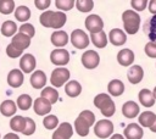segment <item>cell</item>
Masks as SVG:
<instances>
[{"mask_svg": "<svg viewBox=\"0 0 156 139\" xmlns=\"http://www.w3.org/2000/svg\"><path fill=\"white\" fill-rule=\"evenodd\" d=\"M40 23L46 28H55L58 30L61 27L65 26L67 21V16L62 11H44L39 17Z\"/></svg>", "mask_w": 156, "mask_h": 139, "instance_id": "cell-1", "label": "cell"}, {"mask_svg": "<svg viewBox=\"0 0 156 139\" xmlns=\"http://www.w3.org/2000/svg\"><path fill=\"white\" fill-rule=\"evenodd\" d=\"M122 21L124 27V33L135 34L140 28V15L134 10H126L122 13Z\"/></svg>", "mask_w": 156, "mask_h": 139, "instance_id": "cell-2", "label": "cell"}, {"mask_svg": "<svg viewBox=\"0 0 156 139\" xmlns=\"http://www.w3.org/2000/svg\"><path fill=\"white\" fill-rule=\"evenodd\" d=\"M94 105L95 107H98L101 113L105 117H111L113 116L115 111H116V106L115 102L112 101L111 96L106 93H100L94 98Z\"/></svg>", "mask_w": 156, "mask_h": 139, "instance_id": "cell-3", "label": "cell"}, {"mask_svg": "<svg viewBox=\"0 0 156 139\" xmlns=\"http://www.w3.org/2000/svg\"><path fill=\"white\" fill-rule=\"evenodd\" d=\"M69 71L65 67H57L51 72L50 76V83L55 87V88H60L62 87L66 82H68L69 79Z\"/></svg>", "mask_w": 156, "mask_h": 139, "instance_id": "cell-4", "label": "cell"}, {"mask_svg": "<svg viewBox=\"0 0 156 139\" xmlns=\"http://www.w3.org/2000/svg\"><path fill=\"white\" fill-rule=\"evenodd\" d=\"M113 132V124L110 119H100L94 126V133L98 138H108Z\"/></svg>", "mask_w": 156, "mask_h": 139, "instance_id": "cell-5", "label": "cell"}, {"mask_svg": "<svg viewBox=\"0 0 156 139\" xmlns=\"http://www.w3.org/2000/svg\"><path fill=\"white\" fill-rule=\"evenodd\" d=\"M71 43L74 48L77 49H85L88 45H89V37L88 34L82 30V29H74L72 33H71Z\"/></svg>", "mask_w": 156, "mask_h": 139, "instance_id": "cell-6", "label": "cell"}, {"mask_svg": "<svg viewBox=\"0 0 156 139\" xmlns=\"http://www.w3.org/2000/svg\"><path fill=\"white\" fill-rule=\"evenodd\" d=\"M100 62V56L95 50H87L82 55V63L88 70H94Z\"/></svg>", "mask_w": 156, "mask_h": 139, "instance_id": "cell-7", "label": "cell"}, {"mask_svg": "<svg viewBox=\"0 0 156 139\" xmlns=\"http://www.w3.org/2000/svg\"><path fill=\"white\" fill-rule=\"evenodd\" d=\"M85 28L90 32V34L99 33L104 28V21L99 15H89L85 18Z\"/></svg>", "mask_w": 156, "mask_h": 139, "instance_id": "cell-8", "label": "cell"}, {"mask_svg": "<svg viewBox=\"0 0 156 139\" xmlns=\"http://www.w3.org/2000/svg\"><path fill=\"white\" fill-rule=\"evenodd\" d=\"M50 61L51 63L56 66H65L69 61V52L66 49H55L50 54Z\"/></svg>", "mask_w": 156, "mask_h": 139, "instance_id": "cell-9", "label": "cell"}, {"mask_svg": "<svg viewBox=\"0 0 156 139\" xmlns=\"http://www.w3.org/2000/svg\"><path fill=\"white\" fill-rule=\"evenodd\" d=\"M73 135V127L68 122H62L52 133V139H69Z\"/></svg>", "mask_w": 156, "mask_h": 139, "instance_id": "cell-10", "label": "cell"}, {"mask_svg": "<svg viewBox=\"0 0 156 139\" xmlns=\"http://www.w3.org/2000/svg\"><path fill=\"white\" fill-rule=\"evenodd\" d=\"M35 65H37V61L32 54L22 55V57L20 60V68L23 73H32L35 68Z\"/></svg>", "mask_w": 156, "mask_h": 139, "instance_id": "cell-11", "label": "cell"}, {"mask_svg": "<svg viewBox=\"0 0 156 139\" xmlns=\"http://www.w3.org/2000/svg\"><path fill=\"white\" fill-rule=\"evenodd\" d=\"M23 80H24V76H23V72L18 68H13L7 74V84L12 88H18L23 84Z\"/></svg>", "mask_w": 156, "mask_h": 139, "instance_id": "cell-12", "label": "cell"}, {"mask_svg": "<svg viewBox=\"0 0 156 139\" xmlns=\"http://www.w3.org/2000/svg\"><path fill=\"white\" fill-rule=\"evenodd\" d=\"M123 133H124L123 137L126 139H141L144 135V130L138 123H129L124 128Z\"/></svg>", "mask_w": 156, "mask_h": 139, "instance_id": "cell-13", "label": "cell"}, {"mask_svg": "<svg viewBox=\"0 0 156 139\" xmlns=\"http://www.w3.org/2000/svg\"><path fill=\"white\" fill-rule=\"evenodd\" d=\"M108 40L115 46H119L127 41V34L124 33V30H122L119 28H113L108 33Z\"/></svg>", "mask_w": 156, "mask_h": 139, "instance_id": "cell-14", "label": "cell"}, {"mask_svg": "<svg viewBox=\"0 0 156 139\" xmlns=\"http://www.w3.org/2000/svg\"><path fill=\"white\" fill-rule=\"evenodd\" d=\"M33 109H34V112L39 116H44V115H48L50 111H51V104L44 99V98H38L34 100L33 102Z\"/></svg>", "mask_w": 156, "mask_h": 139, "instance_id": "cell-15", "label": "cell"}, {"mask_svg": "<svg viewBox=\"0 0 156 139\" xmlns=\"http://www.w3.org/2000/svg\"><path fill=\"white\" fill-rule=\"evenodd\" d=\"M11 45H13L16 49L23 51L26 50L29 45H30V38L23 33H17L12 37V40H11Z\"/></svg>", "mask_w": 156, "mask_h": 139, "instance_id": "cell-16", "label": "cell"}, {"mask_svg": "<svg viewBox=\"0 0 156 139\" xmlns=\"http://www.w3.org/2000/svg\"><path fill=\"white\" fill-rule=\"evenodd\" d=\"M127 78L132 84H138L144 78V70L139 65H133L127 73Z\"/></svg>", "mask_w": 156, "mask_h": 139, "instance_id": "cell-17", "label": "cell"}, {"mask_svg": "<svg viewBox=\"0 0 156 139\" xmlns=\"http://www.w3.org/2000/svg\"><path fill=\"white\" fill-rule=\"evenodd\" d=\"M50 40H51L52 45L57 46V49H61L62 46H65L68 43V34L65 30H55L51 34Z\"/></svg>", "mask_w": 156, "mask_h": 139, "instance_id": "cell-18", "label": "cell"}, {"mask_svg": "<svg viewBox=\"0 0 156 139\" xmlns=\"http://www.w3.org/2000/svg\"><path fill=\"white\" fill-rule=\"evenodd\" d=\"M117 61L121 66H130L134 62V52L130 49H122L117 54Z\"/></svg>", "mask_w": 156, "mask_h": 139, "instance_id": "cell-19", "label": "cell"}, {"mask_svg": "<svg viewBox=\"0 0 156 139\" xmlns=\"http://www.w3.org/2000/svg\"><path fill=\"white\" fill-rule=\"evenodd\" d=\"M46 84V76L43 71H34L30 76V85L34 89H41Z\"/></svg>", "mask_w": 156, "mask_h": 139, "instance_id": "cell-20", "label": "cell"}, {"mask_svg": "<svg viewBox=\"0 0 156 139\" xmlns=\"http://www.w3.org/2000/svg\"><path fill=\"white\" fill-rule=\"evenodd\" d=\"M139 112H140L139 105L134 101H127L122 106V113L127 118H134L139 115Z\"/></svg>", "mask_w": 156, "mask_h": 139, "instance_id": "cell-21", "label": "cell"}, {"mask_svg": "<svg viewBox=\"0 0 156 139\" xmlns=\"http://www.w3.org/2000/svg\"><path fill=\"white\" fill-rule=\"evenodd\" d=\"M138 98H139V101H140V104L143 105V106H145V107H151V106H154V104H155V98H154V94H152V91L151 90H149V89H141L140 91H139V95H138Z\"/></svg>", "mask_w": 156, "mask_h": 139, "instance_id": "cell-22", "label": "cell"}, {"mask_svg": "<svg viewBox=\"0 0 156 139\" xmlns=\"http://www.w3.org/2000/svg\"><path fill=\"white\" fill-rule=\"evenodd\" d=\"M107 90H108L110 95H112V96H119L124 91V84L119 79H112L108 83V85H107Z\"/></svg>", "mask_w": 156, "mask_h": 139, "instance_id": "cell-23", "label": "cell"}, {"mask_svg": "<svg viewBox=\"0 0 156 139\" xmlns=\"http://www.w3.org/2000/svg\"><path fill=\"white\" fill-rule=\"evenodd\" d=\"M155 118H156V115L151 111H144L139 115L138 117V122H139V126L140 127H146V128H150L152 126V123L155 122Z\"/></svg>", "mask_w": 156, "mask_h": 139, "instance_id": "cell-24", "label": "cell"}, {"mask_svg": "<svg viewBox=\"0 0 156 139\" xmlns=\"http://www.w3.org/2000/svg\"><path fill=\"white\" fill-rule=\"evenodd\" d=\"M144 32L147 34L152 43H156V15L146 21L144 26Z\"/></svg>", "mask_w": 156, "mask_h": 139, "instance_id": "cell-25", "label": "cell"}, {"mask_svg": "<svg viewBox=\"0 0 156 139\" xmlns=\"http://www.w3.org/2000/svg\"><path fill=\"white\" fill-rule=\"evenodd\" d=\"M17 111V105L12 101V100H5L1 102L0 105V112L1 115H4L5 117H10L13 116Z\"/></svg>", "mask_w": 156, "mask_h": 139, "instance_id": "cell-26", "label": "cell"}, {"mask_svg": "<svg viewBox=\"0 0 156 139\" xmlns=\"http://www.w3.org/2000/svg\"><path fill=\"white\" fill-rule=\"evenodd\" d=\"M65 91H66V94L68 96L76 98V96H78L82 93V85L77 80H69L65 85Z\"/></svg>", "mask_w": 156, "mask_h": 139, "instance_id": "cell-27", "label": "cell"}, {"mask_svg": "<svg viewBox=\"0 0 156 139\" xmlns=\"http://www.w3.org/2000/svg\"><path fill=\"white\" fill-rule=\"evenodd\" d=\"M90 40H91V43H93L96 48H99V49H102V48H105V46L107 45V35H106V33H105L104 30H101V32H99V33L91 34V35H90Z\"/></svg>", "mask_w": 156, "mask_h": 139, "instance_id": "cell-28", "label": "cell"}, {"mask_svg": "<svg viewBox=\"0 0 156 139\" xmlns=\"http://www.w3.org/2000/svg\"><path fill=\"white\" fill-rule=\"evenodd\" d=\"M89 124L82 118V117H77L76 118V121H74V129H76V132H77V134L78 135H80V137H87L88 134H89Z\"/></svg>", "mask_w": 156, "mask_h": 139, "instance_id": "cell-29", "label": "cell"}, {"mask_svg": "<svg viewBox=\"0 0 156 139\" xmlns=\"http://www.w3.org/2000/svg\"><path fill=\"white\" fill-rule=\"evenodd\" d=\"M40 96L44 98V99H46L51 105L55 104V102L58 100V93H57V90H56L55 88H52V87H46V88H44V89L41 90V93H40Z\"/></svg>", "mask_w": 156, "mask_h": 139, "instance_id": "cell-30", "label": "cell"}, {"mask_svg": "<svg viewBox=\"0 0 156 139\" xmlns=\"http://www.w3.org/2000/svg\"><path fill=\"white\" fill-rule=\"evenodd\" d=\"M26 127V117L23 116H13L10 119V128L13 132H23Z\"/></svg>", "mask_w": 156, "mask_h": 139, "instance_id": "cell-31", "label": "cell"}, {"mask_svg": "<svg viewBox=\"0 0 156 139\" xmlns=\"http://www.w3.org/2000/svg\"><path fill=\"white\" fill-rule=\"evenodd\" d=\"M15 17H16V20L20 21V22H26V21H28L29 17H30V10H29L27 6L21 5V6H18L17 9H15Z\"/></svg>", "mask_w": 156, "mask_h": 139, "instance_id": "cell-32", "label": "cell"}, {"mask_svg": "<svg viewBox=\"0 0 156 139\" xmlns=\"http://www.w3.org/2000/svg\"><path fill=\"white\" fill-rule=\"evenodd\" d=\"M17 32V24L13 21H5L1 24V33L5 37H13Z\"/></svg>", "mask_w": 156, "mask_h": 139, "instance_id": "cell-33", "label": "cell"}, {"mask_svg": "<svg viewBox=\"0 0 156 139\" xmlns=\"http://www.w3.org/2000/svg\"><path fill=\"white\" fill-rule=\"evenodd\" d=\"M16 105H17V107H20V110L27 111L33 105V100H32L30 95H28V94H21L17 98V104Z\"/></svg>", "mask_w": 156, "mask_h": 139, "instance_id": "cell-34", "label": "cell"}, {"mask_svg": "<svg viewBox=\"0 0 156 139\" xmlns=\"http://www.w3.org/2000/svg\"><path fill=\"white\" fill-rule=\"evenodd\" d=\"M43 124H44V127H45L46 129L52 130V129L57 128V126H58V118H57L55 115H50V113H49V115H46V116L44 117Z\"/></svg>", "mask_w": 156, "mask_h": 139, "instance_id": "cell-35", "label": "cell"}, {"mask_svg": "<svg viewBox=\"0 0 156 139\" xmlns=\"http://www.w3.org/2000/svg\"><path fill=\"white\" fill-rule=\"evenodd\" d=\"M74 6L80 12H89L94 7V1H91V0H77Z\"/></svg>", "mask_w": 156, "mask_h": 139, "instance_id": "cell-36", "label": "cell"}, {"mask_svg": "<svg viewBox=\"0 0 156 139\" xmlns=\"http://www.w3.org/2000/svg\"><path fill=\"white\" fill-rule=\"evenodd\" d=\"M12 11H15L13 0H0V12L2 15H10Z\"/></svg>", "mask_w": 156, "mask_h": 139, "instance_id": "cell-37", "label": "cell"}, {"mask_svg": "<svg viewBox=\"0 0 156 139\" xmlns=\"http://www.w3.org/2000/svg\"><path fill=\"white\" fill-rule=\"evenodd\" d=\"M55 5L57 9L62 10V11H68V10L73 9V6L76 5V1H73V0H56Z\"/></svg>", "mask_w": 156, "mask_h": 139, "instance_id": "cell-38", "label": "cell"}, {"mask_svg": "<svg viewBox=\"0 0 156 139\" xmlns=\"http://www.w3.org/2000/svg\"><path fill=\"white\" fill-rule=\"evenodd\" d=\"M34 132H35V122L30 117H26V127L22 133L24 135H32Z\"/></svg>", "mask_w": 156, "mask_h": 139, "instance_id": "cell-39", "label": "cell"}, {"mask_svg": "<svg viewBox=\"0 0 156 139\" xmlns=\"http://www.w3.org/2000/svg\"><path fill=\"white\" fill-rule=\"evenodd\" d=\"M79 117H82L89 126H93V124L95 123V115H94L91 111H89V110L82 111V112L79 113Z\"/></svg>", "mask_w": 156, "mask_h": 139, "instance_id": "cell-40", "label": "cell"}, {"mask_svg": "<svg viewBox=\"0 0 156 139\" xmlns=\"http://www.w3.org/2000/svg\"><path fill=\"white\" fill-rule=\"evenodd\" d=\"M20 33H23V34L28 35L29 38H32L35 34V29H34V27L30 23H23L20 27Z\"/></svg>", "mask_w": 156, "mask_h": 139, "instance_id": "cell-41", "label": "cell"}, {"mask_svg": "<svg viewBox=\"0 0 156 139\" xmlns=\"http://www.w3.org/2000/svg\"><path fill=\"white\" fill-rule=\"evenodd\" d=\"M147 4H149V1H146V0H132L130 1V5L135 10V12L136 11H144L146 9Z\"/></svg>", "mask_w": 156, "mask_h": 139, "instance_id": "cell-42", "label": "cell"}, {"mask_svg": "<svg viewBox=\"0 0 156 139\" xmlns=\"http://www.w3.org/2000/svg\"><path fill=\"white\" fill-rule=\"evenodd\" d=\"M144 51L145 54L151 57V59H156V43H152V41H149L145 48H144Z\"/></svg>", "mask_w": 156, "mask_h": 139, "instance_id": "cell-43", "label": "cell"}, {"mask_svg": "<svg viewBox=\"0 0 156 139\" xmlns=\"http://www.w3.org/2000/svg\"><path fill=\"white\" fill-rule=\"evenodd\" d=\"M22 52L23 51H21V50H18V49H16L13 45H7V48H6V54H7V56L9 57H11V59H16V57H20L21 55H22Z\"/></svg>", "mask_w": 156, "mask_h": 139, "instance_id": "cell-44", "label": "cell"}, {"mask_svg": "<svg viewBox=\"0 0 156 139\" xmlns=\"http://www.w3.org/2000/svg\"><path fill=\"white\" fill-rule=\"evenodd\" d=\"M34 4H35V6H37L39 10H46V9L50 6L51 1H50V0H35Z\"/></svg>", "mask_w": 156, "mask_h": 139, "instance_id": "cell-45", "label": "cell"}, {"mask_svg": "<svg viewBox=\"0 0 156 139\" xmlns=\"http://www.w3.org/2000/svg\"><path fill=\"white\" fill-rule=\"evenodd\" d=\"M147 7H149L150 13L156 15V0H150L149 4H147Z\"/></svg>", "mask_w": 156, "mask_h": 139, "instance_id": "cell-46", "label": "cell"}, {"mask_svg": "<svg viewBox=\"0 0 156 139\" xmlns=\"http://www.w3.org/2000/svg\"><path fill=\"white\" fill-rule=\"evenodd\" d=\"M2 139H20V137L16 133H7Z\"/></svg>", "mask_w": 156, "mask_h": 139, "instance_id": "cell-47", "label": "cell"}, {"mask_svg": "<svg viewBox=\"0 0 156 139\" xmlns=\"http://www.w3.org/2000/svg\"><path fill=\"white\" fill-rule=\"evenodd\" d=\"M110 139H126L122 134H118V133H116V134H112V137L110 138Z\"/></svg>", "mask_w": 156, "mask_h": 139, "instance_id": "cell-48", "label": "cell"}, {"mask_svg": "<svg viewBox=\"0 0 156 139\" xmlns=\"http://www.w3.org/2000/svg\"><path fill=\"white\" fill-rule=\"evenodd\" d=\"M150 130L154 132V133H156V118H155V122L152 123V126L150 127Z\"/></svg>", "mask_w": 156, "mask_h": 139, "instance_id": "cell-49", "label": "cell"}, {"mask_svg": "<svg viewBox=\"0 0 156 139\" xmlns=\"http://www.w3.org/2000/svg\"><path fill=\"white\" fill-rule=\"evenodd\" d=\"M152 94H154V98H155V100H156V87L154 88V90H152Z\"/></svg>", "mask_w": 156, "mask_h": 139, "instance_id": "cell-50", "label": "cell"}]
</instances>
